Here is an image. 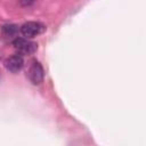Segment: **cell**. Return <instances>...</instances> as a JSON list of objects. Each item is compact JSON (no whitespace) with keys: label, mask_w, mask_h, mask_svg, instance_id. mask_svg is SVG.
<instances>
[{"label":"cell","mask_w":146,"mask_h":146,"mask_svg":"<svg viewBox=\"0 0 146 146\" xmlns=\"http://www.w3.org/2000/svg\"><path fill=\"white\" fill-rule=\"evenodd\" d=\"M13 46L22 55H32L38 49V43L27 40V38H15L13 40Z\"/></svg>","instance_id":"6da1fadb"},{"label":"cell","mask_w":146,"mask_h":146,"mask_svg":"<svg viewBox=\"0 0 146 146\" xmlns=\"http://www.w3.org/2000/svg\"><path fill=\"white\" fill-rule=\"evenodd\" d=\"M2 33L5 36H14L17 33V26L9 24V25H3L2 26Z\"/></svg>","instance_id":"5b68a950"},{"label":"cell","mask_w":146,"mask_h":146,"mask_svg":"<svg viewBox=\"0 0 146 146\" xmlns=\"http://www.w3.org/2000/svg\"><path fill=\"white\" fill-rule=\"evenodd\" d=\"M43 76H44V72H43L42 65L36 60L32 62V64L30 65L29 71H27L29 80L33 84H40L43 81Z\"/></svg>","instance_id":"3957f363"},{"label":"cell","mask_w":146,"mask_h":146,"mask_svg":"<svg viewBox=\"0 0 146 146\" xmlns=\"http://www.w3.org/2000/svg\"><path fill=\"white\" fill-rule=\"evenodd\" d=\"M3 66H5V68L7 71H9L11 73H17V72H19L23 68V66H24V59L18 54L17 55H13V56H10V57H8V58L5 59Z\"/></svg>","instance_id":"277c9868"},{"label":"cell","mask_w":146,"mask_h":146,"mask_svg":"<svg viewBox=\"0 0 146 146\" xmlns=\"http://www.w3.org/2000/svg\"><path fill=\"white\" fill-rule=\"evenodd\" d=\"M21 33L25 36V38H34L39 34H42L46 31V25L40 23V22H34V21H30L24 23L21 29H19Z\"/></svg>","instance_id":"7a4b0ae2"},{"label":"cell","mask_w":146,"mask_h":146,"mask_svg":"<svg viewBox=\"0 0 146 146\" xmlns=\"http://www.w3.org/2000/svg\"><path fill=\"white\" fill-rule=\"evenodd\" d=\"M33 1H34V0H19V2H21L22 6H29V5H31Z\"/></svg>","instance_id":"8992f818"}]
</instances>
